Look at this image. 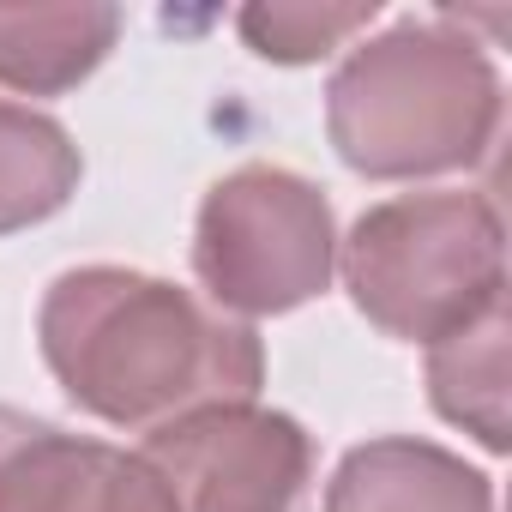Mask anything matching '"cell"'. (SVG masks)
Listing matches in <instances>:
<instances>
[{"label": "cell", "mask_w": 512, "mask_h": 512, "mask_svg": "<svg viewBox=\"0 0 512 512\" xmlns=\"http://www.w3.org/2000/svg\"><path fill=\"white\" fill-rule=\"evenodd\" d=\"M37 344L61 392L109 428H163L205 404H253L266 344L247 320L133 266H73L43 290Z\"/></svg>", "instance_id": "6da1fadb"}, {"label": "cell", "mask_w": 512, "mask_h": 512, "mask_svg": "<svg viewBox=\"0 0 512 512\" xmlns=\"http://www.w3.org/2000/svg\"><path fill=\"white\" fill-rule=\"evenodd\" d=\"M500 73L452 19H398L356 43L326 85V133L368 181L476 169L500 133Z\"/></svg>", "instance_id": "7a4b0ae2"}, {"label": "cell", "mask_w": 512, "mask_h": 512, "mask_svg": "<svg viewBox=\"0 0 512 512\" xmlns=\"http://www.w3.org/2000/svg\"><path fill=\"white\" fill-rule=\"evenodd\" d=\"M356 314L404 344H440L506 302V229L488 193H398L338 241Z\"/></svg>", "instance_id": "3957f363"}, {"label": "cell", "mask_w": 512, "mask_h": 512, "mask_svg": "<svg viewBox=\"0 0 512 512\" xmlns=\"http://www.w3.org/2000/svg\"><path fill=\"white\" fill-rule=\"evenodd\" d=\"M193 272L229 320H266L326 296L338 272L332 199L278 163L229 169L199 199Z\"/></svg>", "instance_id": "277c9868"}, {"label": "cell", "mask_w": 512, "mask_h": 512, "mask_svg": "<svg viewBox=\"0 0 512 512\" xmlns=\"http://www.w3.org/2000/svg\"><path fill=\"white\" fill-rule=\"evenodd\" d=\"M139 458L175 512H296L314 482V434L266 404H205L145 434Z\"/></svg>", "instance_id": "5b68a950"}, {"label": "cell", "mask_w": 512, "mask_h": 512, "mask_svg": "<svg viewBox=\"0 0 512 512\" xmlns=\"http://www.w3.org/2000/svg\"><path fill=\"white\" fill-rule=\"evenodd\" d=\"M0 512H175V500L139 452L0 404Z\"/></svg>", "instance_id": "8992f818"}, {"label": "cell", "mask_w": 512, "mask_h": 512, "mask_svg": "<svg viewBox=\"0 0 512 512\" xmlns=\"http://www.w3.org/2000/svg\"><path fill=\"white\" fill-rule=\"evenodd\" d=\"M326 512H494V482L434 440L386 434L338 458Z\"/></svg>", "instance_id": "52a82bcc"}, {"label": "cell", "mask_w": 512, "mask_h": 512, "mask_svg": "<svg viewBox=\"0 0 512 512\" xmlns=\"http://www.w3.org/2000/svg\"><path fill=\"white\" fill-rule=\"evenodd\" d=\"M121 25V7H103V0L0 7V85L25 97H61L109 61Z\"/></svg>", "instance_id": "ba28073f"}, {"label": "cell", "mask_w": 512, "mask_h": 512, "mask_svg": "<svg viewBox=\"0 0 512 512\" xmlns=\"http://www.w3.org/2000/svg\"><path fill=\"white\" fill-rule=\"evenodd\" d=\"M79 175L85 157L55 115L0 97V235L55 217L79 193Z\"/></svg>", "instance_id": "9c48e42d"}, {"label": "cell", "mask_w": 512, "mask_h": 512, "mask_svg": "<svg viewBox=\"0 0 512 512\" xmlns=\"http://www.w3.org/2000/svg\"><path fill=\"white\" fill-rule=\"evenodd\" d=\"M428 398L452 428L506 452V302L428 344Z\"/></svg>", "instance_id": "30bf717a"}, {"label": "cell", "mask_w": 512, "mask_h": 512, "mask_svg": "<svg viewBox=\"0 0 512 512\" xmlns=\"http://www.w3.org/2000/svg\"><path fill=\"white\" fill-rule=\"evenodd\" d=\"M374 19H380V0H356V7H326V0H260V7L235 13V31L260 61L308 67V61H326L332 49H344Z\"/></svg>", "instance_id": "8fae6325"}]
</instances>
